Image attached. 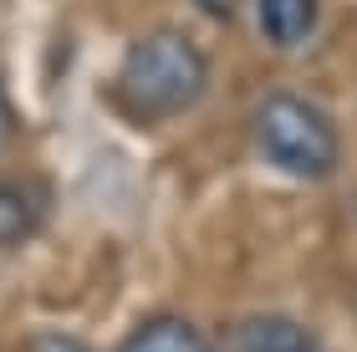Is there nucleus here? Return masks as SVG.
Listing matches in <instances>:
<instances>
[{"mask_svg":"<svg viewBox=\"0 0 357 352\" xmlns=\"http://www.w3.org/2000/svg\"><path fill=\"white\" fill-rule=\"evenodd\" d=\"M209 87V56L194 46L184 31L158 26L138 36L123 52L118 67V102L133 118H178L204 98Z\"/></svg>","mask_w":357,"mask_h":352,"instance_id":"obj_1","label":"nucleus"},{"mask_svg":"<svg viewBox=\"0 0 357 352\" xmlns=\"http://www.w3.org/2000/svg\"><path fill=\"white\" fill-rule=\"evenodd\" d=\"M255 143L291 179H327L342 158L332 118L301 92H271L255 107Z\"/></svg>","mask_w":357,"mask_h":352,"instance_id":"obj_2","label":"nucleus"},{"mask_svg":"<svg viewBox=\"0 0 357 352\" xmlns=\"http://www.w3.org/2000/svg\"><path fill=\"white\" fill-rule=\"evenodd\" d=\"M215 352H327V342H321L306 322H296V316L261 312V316L235 322V327L220 337Z\"/></svg>","mask_w":357,"mask_h":352,"instance_id":"obj_3","label":"nucleus"},{"mask_svg":"<svg viewBox=\"0 0 357 352\" xmlns=\"http://www.w3.org/2000/svg\"><path fill=\"white\" fill-rule=\"evenodd\" d=\"M112 352H215V342H209L204 327L189 322V316L153 312V316H143V322L128 332Z\"/></svg>","mask_w":357,"mask_h":352,"instance_id":"obj_4","label":"nucleus"},{"mask_svg":"<svg viewBox=\"0 0 357 352\" xmlns=\"http://www.w3.org/2000/svg\"><path fill=\"white\" fill-rule=\"evenodd\" d=\"M255 26L271 46H301L317 31V0H255Z\"/></svg>","mask_w":357,"mask_h":352,"instance_id":"obj_5","label":"nucleus"},{"mask_svg":"<svg viewBox=\"0 0 357 352\" xmlns=\"http://www.w3.org/2000/svg\"><path fill=\"white\" fill-rule=\"evenodd\" d=\"M36 230H41V210L31 199V189L15 179H0V250L26 245Z\"/></svg>","mask_w":357,"mask_h":352,"instance_id":"obj_6","label":"nucleus"},{"mask_svg":"<svg viewBox=\"0 0 357 352\" xmlns=\"http://www.w3.org/2000/svg\"><path fill=\"white\" fill-rule=\"evenodd\" d=\"M194 6H199L209 21H235V15L245 10V0H194Z\"/></svg>","mask_w":357,"mask_h":352,"instance_id":"obj_7","label":"nucleus"},{"mask_svg":"<svg viewBox=\"0 0 357 352\" xmlns=\"http://www.w3.org/2000/svg\"><path fill=\"white\" fill-rule=\"evenodd\" d=\"M31 352H87L77 337H67V332H46V337H36V347Z\"/></svg>","mask_w":357,"mask_h":352,"instance_id":"obj_8","label":"nucleus"},{"mask_svg":"<svg viewBox=\"0 0 357 352\" xmlns=\"http://www.w3.org/2000/svg\"><path fill=\"white\" fill-rule=\"evenodd\" d=\"M15 133V113H10V98H6V87H0V143H6Z\"/></svg>","mask_w":357,"mask_h":352,"instance_id":"obj_9","label":"nucleus"}]
</instances>
